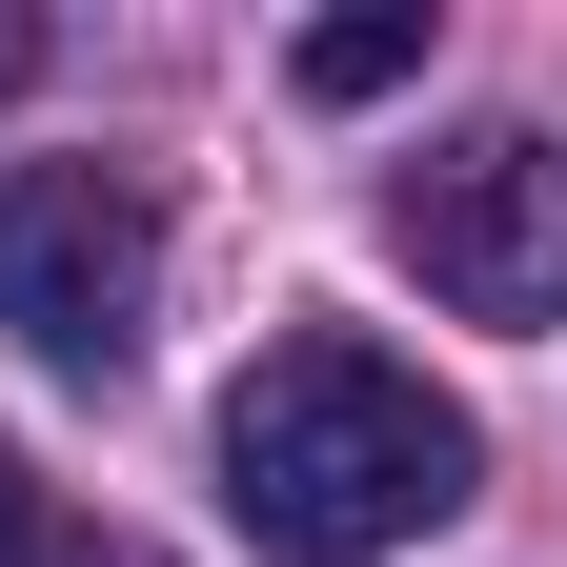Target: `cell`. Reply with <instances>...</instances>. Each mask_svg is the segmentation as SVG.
I'll return each instance as SVG.
<instances>
[{"mask_svg":"<svg viewBox=\"0 0 567 567\" xmlns=\"http://www.w3.org/2000/svg\"><path fill=\"white\" fill-rule=\"evenodd\" d=\"M466 405L425 385V365H385L365 324H284L264 365L224 385V507H244V547H284V567H365V547H405V527H446L466 507Z\"/></svg>","mask_w":567,"mask_h":567,"instance_id":"6da1fadb","label":"cell"},{"mask_svg":"<svg viewBox=\"0 0 567 567\" xmlns=\"http://www.w3.org/2000/svg\"><path fill=\"white\" fill-rule=\"evenodd\" d=\"M385 244L446 284L466 324H567V142L547 122H466L385 183Z\"/></svg>","mask_w":567,"mask_h":567,"instance_id":"7a4b0ae2","label":"cell"},{"mask_svg":"<svg viewBox=\"0 0 567 567\" xmlns=\"http://www.w3.org/2000/svg\"><path fill=\"white\" fill-rule=\"evenodd\" d=\"M142 305H163V203L122 163H21L0 183V324L41 365H142Z\"/></svg>","mask_w":567,"mask_h":567,"instance_id":"3957f363","label":"cell"},{"mask_svg":"<svg viewBox=\"0 0 567 567\" xmlns=\"http://www.w3.org/2000/svg\"><path fill=\"white\" fill-rule=\"evenodd\" d=\"M405 61H425V21H405V0H365V21H324V41H305V102H385Z\"/></svg>","mask_w":567,"mask_h":567,"instance_id":"277c9868","label":"cell"},{"mask_svg":"<svg viewBox=\"0 0 567 567\" xmlns=\"http://www.w3.org/2000/svg\"><path fill=\"white\" fill-rule=\"evenodd\" d=\"M0 567H41V486H21V446H0Z\"/></svg>","mask_w":567,"mask_h":567,"instance_id":"5b68a950","label":"cell"},{"mask_svg":"<svg viewBox=\"0 0 567 567\" xmlns=\"http://www.w3.org/2000/svg\"><path fill=\"white\" fill-rule=\"evenodd\" d=\"M0 82H41V21H21V0H0Z\"/></svg>","mask_w":567,"mask_h":567,"instance_id":"8992f818","label":"cell"}]
</instances>
